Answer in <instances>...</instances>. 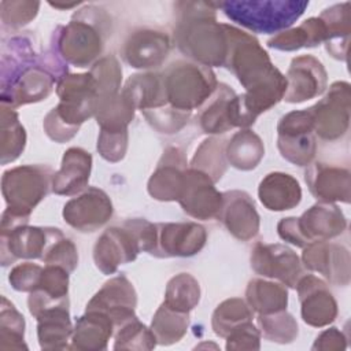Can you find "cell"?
Wrapping results in <instances>:
<instances>
[{"label": "cell", "instance_id": "cell-1", "mask_svg": "<svg viewBox=\"0 0 351 351\" xmlns=\"http://www.w3.org/2000/svg\"><path fill=\"white\" fill-rule=\"evenodd\" d=\"M67 74V63L53 47L40 52L30 34H15L1 45V104L15 108L45 100Z\"/></svg>", "mask_w": 351, "mask_h": 351}, {"label": "cell", "instance_id": "cell-2", "mask_svg": "<svg viewBox=\"0 0 351 351\" xmlns=\"http://www.w3.org/2000/svg\"><path fill=\"white\" fill-rule=\"evenodd\" d=\"M229 52L228 67L245 88L241 95L245 108L254 119L282 100L287 78L271 63L269 53L259 41L232 25H228Z\"/></svg>", "mask_w": 351, "mask_h": 351}, {"label": "cell", "instance_id": "cell-3", "mask_svg": "<svg viewBox=\"0 0 351 351\" xmlns=\"http://www.w3.org/2000/svg\"><path fill=\"white\" fill-rule=\"evenodd\" d=\"M174 38L178 49L206 67L225 66L229 52L228 23L217 21L213 1H177Z\"/></svg>", "mask_w": 351, "mask_h": 351}, {"label": "cell", "instance_id": "cell-4", "mask_svg": "<svg viewBox=\"0 0 351 351\" xmlns=\"http://www.w3.org/2000/svg\"><path fill=\"white\" fill-rule=\"evenodd\" d=\"M111 29V16L107 11L88 4L75 11L67 25L56 27L52 47L66 63L88 67L101 55Z\"/></svg>", "mask_w": 351, "mask_h": 351}, {"label": "cell", "instance_id": "cell-5", "mask_svg": "<svg viewBox=\"0 0 351 351\" xmlns=\"http://www.w3.org/2000/svg\"><path fill=\"white\" fill-rule=\"evenodd\" d=\"M59 104L44 118V132L56 143L71 140L80 126L95 117L96 81L90 73L67 74L56 84Z\"/></svg>", "mask_w": 351, "mask_h": 351}, {"label": "cell", "instance_id": "cell-6", "mask_svg": "<svg viewBox=\"0 0 351 351\" xmlns=\"http://www.w3.org/2000/svg\"><path fill=\"white\" fill-rule=\"evenodd\" d=\"M226 18L259 34H274L289 29L306 11L308 1L300 0H229L215 3Z\"/></svg>", "mask_w": 351, "mask_h": 351}, {"label": "cell", "instance_id": "cell-7", "mask_svg": "<svg viewBox=\"0 0 351 351\" xmlns=\"http://www.w3.org/2000/svg\"><path fill=\"white\" fill-rule=\"evenodd\" d=\"M167 104L192 112L204 104L215 92V73L199 63L177 60L162 73Z\"/></svg>", "mask_w": 351, "mask_h": 351}, {"label": "cell", "instance_id": "cell-8", "mask_svg": "<svg viewBox=\"0 0 351 351\" xmlns=\"http://www.w3.org/2000/svg\"><path fill=\"white\" fill-rule=\"evenodd\" d=\"M347 228L343 211L333 203H317L300 217L282 218L277 225L278 236L299 248L315 241H328Z\"/></svg>", "mask_w": 351, "mask_h": 351}, {"label": "cell", "instance_id": "cell-9", "mask_svg": "<svg viewBox=\"0 0 351 351\" xmlns=\"http://www.w3.org/2000/svg\"><path fill=\"white\" fill-rule=\"evenodd\" d=\"M53 173L43 165H25L5 170L1 177V192L11 211L30 217L34 207L52 189Z\"/></svg>", "mask_w": 351, "mask_h": 351}, {"label": "cell", "instance_id": "cell-10", "mask_svg": "<svg viewBox=\"0 0 351 351\" xmlns=\"http://www.w3.org/2000/svg\"><path fill=\"white\" fill-rule=\"evenodd\" d=\"M277 148L284 159L308 166L317 152L313 117L308 108L282 115L277 125Z\"/></svg>", "mask_w": 351, "mask_h": 351}, {"label": "cell", "instance_id": "cell-11", "mask_svg": "<svg viewBox=\"0 0 351 351\" xmlns=\"http://www.w3.org/2000/svg\"><path fill=\"white\" fill-rule=\"evenodd\" d=\"M64 236L58 228L29 226L27 223L14 228H0L1 265L7 266L16 259H41L48 247Z\"/></svg>", "mask_w": 351, "mask_h": 351}, {"label": "cell", "instance_id": "cell-12", "mask_svg": "<svg viewBox=\"0 0 351 351\" xmlns=\"http://www.w3.org/2000/svg\"><path fill=\"white\" fill-rule=\"evenodd\" d=\"M350 84L337 81L318 103L308 108L318 137L333 141L346 134L350 125Z\"/></svg>", "mask_w": 351, "mask_h": 351}, {"label": "cell", "instance_id": "cell-13", "mask_svg": "<svg viewBox=\"0 0 351 351\" xmlns=\"http://www.w3.org/2000/svg\"><path fill=\"white\" fill-rule=\"evenodd\" d=\"M208 104L199 115V125L207 134L225 133L233 128L248 129L251 125L247 119L240 95L226 84H218Z\"/></svg>", "mask_w": 351, "mask_h": 351}, {"label": "cell", "instance_id": "cell-14", "mask_svg": "<svg viewBox=\"0 0 351 351\" xmlns=\"http://www.w3.org/2000/svg\"><path fill=\"white\" fill-rule=\"evenodd\" d=\"M250 261L256 274L277 278L289 288H296L298 281L306 274L296 252L282 244L256 243Z\"/></svg>", "mask_w": 351, "mask_h": 351}, {"label": "cell", "instance_id": "cell-15", "mask_svg": "<svg viewBox=\"0 0 351 351\" xmlns=\"http://www.w3.org/2000/svg\"><path fill=\"white\" fill-rule=\"evenodd\" d=\"M141 245L133 230L122 223L106 229L93 247V261L103 274H114L121 265L133 262Z\"/></svg>", "mask_w": 351, "mask_h": 351}, {"label": "cell", "instance_id": "cell-16", "mask_svg": "<svg viewBox=\"0 0 351 351\" xmlns=\"http://www.w3.org/2000/svg\"><path fill=\"white\" fill-rule=\"evenodd\" d=\"M112 203L108 195L96 186L84 189L63 207L64 221L80 232H95L112 217Z\"/></svg>", "mask_w": 351, "mask_h": 351}, {"label": "cell", "instance_id": "cell-17", "mask_svg": "<svg viewBox=\"0 0 351 351\" xmlns=\"http://www.w3.org/2000/svg\"><path fill=\"white\" fill-rule=\"evenodd\" d=\"M214 181L203 171L188 167L178 203L182 210L196 219L218 218L222 207V193L214 186Z\"/></svg>", "mask_w": 351, "mask_h": 351}, {"label": "cell", "instance_id": "cell-18", "mask_svg": "<svg viewBox=\"0 0 351 351\" xmlns=\"http://www.w3.org/2000/svg\"><path fill=\"white\" fill-rule=\"evenodd\" d=\"M171 41L166 32L141 27L132 32L123 41L121 56L134 69L160 66L170 52Z\"/></svg>", "mask_w": 351, "mask_h": 351}, {"label": "cell", "instance_id": "cell-19", "mask_svg": "<svg viewBox=\"0 0 351 351\" xmlns=\"http://www.w3.org/2000/svg\"><path fill=\"white\" fill-rule=\"evenodd\" d=\"M156 245L151 255L156 258L192 256L202 251L207 240L206 229L196 222L156 223Z\"/></svg>", "mask_w": 351, "mask_h": 351}, {"label": "cell", "instance_id": "cell-20", "mask_svg": "<svg viewBox=\"0 0 351 351\" xmlns=\"http://www.w3.org/2000/svg\"><path fill=\"white\" fill-rule=\"evenodd\" d=\"M287 90L282 100L287 103H302L324 93L328 74L324 64L313 55L293 58L287 71Z\"/></svg>", "mask_w": 351, "mask_h": 351}, {"label": "cell", "instance_id": "cell-21", "mask_svg": "<svg viewBox=\"0 0 351 351\" xmlns=\"http://www.w3.org/2000/svg\"><path fill=\"white\" fill-rule=\"evenodd\" d=\"M302 263L306 269L324 276L333 285L346 287L350 282V252L344 245L315 241L303 248Z\"/></svg>", "mask_w": 351, "mask_h": 351}, {"label": "cell", "instance_id": "cell-22", "mask_svg": "<svg viewBox=\"0 0 351 351\" xmlns=\"http://www.w3.org/2000/svg\"><path fill=\"white\" fill-rule=\"evenodd\" d=\"M302 318L306 324L322 328L335 321L337 303L325 281L314 274H304L296 284Z\"/></svg>", "mask_w": 351, "mask_h": 351}, {"label": "cell", "instance_id": "cell-23", "mask_svg": "<svg viewBox=\"0 0 351 351\" xmlns=\"http://www.w3.org/2000/svg\"><path fill=\"white\" fill-rule=\"evenodd\" d=\"M137 304V295L132 282L125 276H117L107 282L95 293L88 302L86 310H96L107 314L115 329L134 315Z\"/></svg>", "mask_w": 351, "mask_h": 351}, {"label": "cell", "instance_id": "cell-24", "mask_svg": "<svg viewBox=\"0 0 351 351\" xmlns=\"http://www.w3.org/2000/svg\"><path fill=\"white\" fill-rule=\"evenodd\" d=\"M186 169L188 162L184 151L177 147L166 148L148 180V193L160 202L178 200Z\"/></svg>", "mask_w": 351, "mask_h": 351}, {"label": "cell", "instance_id": "cell-25", "mask_svg": "<svg viewBox=\"0 0 351 351\" xmlns=\"http://www.w3.org/2000/svg\"><path fill=\"white\" fill-rule=\"evenodd\" d=\"M218 219L228 232L241 241L254 239L259 232V214L252 197L244 191L222 193V207Z\"/></svg>", "mask_w": 351, "mask_h": 351}, {"label": "cell", "instance_id": "cell-26", "mask_svg": "<svg viewBox=\"0 0 351 351\" xmlns=\"http://www.w3.org/2000/svg\"><path fill=\"white\" fill-rule=\"evenodd\" d=\"M304 180L317 200L350 203L351 177L348 169L318 162L306 170Z\"/></svg>", "mask_w": 351, "mask_h": 351}, {"label": "cell", "instance_id": "cell-27", "mask_svg": "<svg viewBox=\"0 0 351 351\" xmlns=\"http://www.w3.org/2000/svg\"><path fill=\"white\" fill-rule=\"evenodd\" d=\"M92 169V155L80 147L69 148L62 158L60 169L53 174L52 191L56 195L71 196L88 185Z\"/></svg>", "mask_w": 351, "mask_h": 351}, {"label": "cell", "instance_id": "cell-28", "mask_svg": "<svg viewBox=\"0 0 351 351\" xmlns=\"http://www.w3.org/2000/svg\"><path fill=\"white\" fill-rule=\"evenodd\" d=\"M258 196L261 203L270 211H285L296 207L302 200L299 181L287 173L274 171L265 176L259 182Z\"/></svg>", "mask_w": 351, "mask_h": 351}, {"label": "cell", "instance_id": "cell-29", "mask_svg": "<svg viewBox=\"0 0 351 351\" xmlns=\"http://www.w3.org/2000/svg\"><path fill=\"white\" fill-rule=\"evenodd\" d=\"M69 300L43 310L37 318V336L43 350L67 348V340L73 336L69 313Z\"/></svg>", "mask_w": 351, "mask_h": 351}, {"label": "cell", "instance_id": "cell-30", "mask_svg": "<svg viewBox=\"0 0 351 351\" xmlns=\"http://www.w3.org/2000/svg\"><path fill=\"white\" fill-rule=\"evenodd\" d=\"M121 93L134 110L147 111L167 106L163 78L158 73L130 75Z\"/></svg>", "mask_w": 351, "mask_h": 351}, {"label": "cell", "instance_id": "cell-31", "mask_svg": "<svg viewBox=\"0 0 351 351\" xmlns=\"http://www.w3.org/2000/svg\"><path fill=\"white\" fill-rule=\"evenodd\" d=\"M114 329V322L107 314L96 310H85V314L75 322L71 348L104 350Z\"/></svg>", "mask_w": 351, "mask_h": 351}, {"label": "cell", "instance_id": "cell-32", "mask_svg": "<svg viewBox=\"0 0 351 351\" xmlns=\"http://www.w3.org/2000/svg\"><path fill=\"white\" fill-rule=\"evenodd\" d=\"M319 18L326 27V51L332 58L346 60L351 30V3L330 5L321 12Z\"/></svg>", "mask_w": 351, "mask_h": 351}, {"label": "cell", "instance_id": "cell-33", "mask_svg": "<svg viewBox=\"0 0 351 351\" xmlns=\"http://www.w3.org/2000/svg\"><path fill=\"white\" fill-rule=\"evenodd\" d=\"M326 27L319 16H313L299 26L277 33L267 41L269 48L278 51H298L300 48H313L325 43Z\"/></svg>", "mask_w": 351, "mask_h": 351}, {"label": "cell", "instance_id": "cell-34", "mask_svg": "<svg viewBox=\"0 0 351 351\" xmlns=\"http://www.w3.org/2000/svg\"><path fill=\"white\" fill-rule=\"evenodd\" d=\"M225 155L228 163L239 170H252L265 155V147L261 137L250 129L236 132L226 143Z\"/></svg>", "mask_w": 351, "mask_h": 351}, {"label": "cell", "instance_id": "cell-35", "mask_svg": "<svg viewBox=\"0 0 351 351\" xmlns=\"http://www.w3.org/2000/svg\"><path fill=\"white\" fill-rule=\"evenodd\" d=\"M247 304L258 314H271L287 310L288 291L284 284L252 278L245 289Z\"/></svg>", "mask_w": 351, "mask_h": 351}, {"label": "cell", "instance_id": "cell-36", "mask_svg": "<svg viewBox=\"0 0 351 351\" xmlns=\"http://www.w3.org/2000/svg\"><path fill=\"white\" fill-rule=\"evenodd\" d=\"M134 117V107L119 92L117 95L96 97L95 118L103 130H126Z\"/></svg>", "mask_w": 351, "mask_h": 351}, {"label": "cell", "instance_id": "cell-37", "mask_svg": "<svg viewBox=\"0 0 351 351\" xmlns=\"http://www.w3.org/2000/svg\"><path fill=\"white\" fill-rule=\"evenodd\" d=\"M26 145V132L19 122L18 112L7 106L1 104L0 114V155L1 165H7L19 158Z\"/></svg>", "mask_w": 351, "mask_h": 351}, {"label": "cell", "instance_id": "cell-38", "mask_svg": "<svg viewBox=\"0 0 351 351\" xmlns=\"http://www.w3.org/2000/svg\"><path fill=\"white\" fill-rule=\"evenodd\" d=\"M188 325L189 313L173 310L162 303L152 318L151 330L155 335L156 343L169 346L181 340V337L186 333Z\"/></svg>", "mask_w": 351, "mask_h": 351}, {"label": "cell", "instance_id": "cell-39", "mask_svg": "<svg viewBox=\"0 0 351 351\" xmlns=\"http://www.w3.org/2000/svg\"><path fill=\"white\" fill-rule=\"evenodd\" d=\"M200 300V285L189 273H180L169 280L165 292V304L181 313H189Z\"/></svg>", "mask_w": 351, "mask_h": 351}, {"label": "cell", "instance_id": "cell-40", "mask_svg": "<svg viewBox=\"0 0 351 351\" xmlns=\"http://www.w3.org/2000/svg\"><path fill=\"white\" fill-rule=\"evenodd\" d=\"M225 147L226 143L221 138H206L196 149L189 167L206 173L214 182H217L223 176L228 166Z\"/></svg>", "mask_w": 351, "mask_h": 351}, {"label": "cell", "instance_id": "cell-41", "mask_svg": "<svg viewBox=\"0 0 351 351\" xmlns=\"http://www.w3.org/2000/svg\"><path fill=\"white\" fill-rule=\"evenodd\" d=\"M252 318L254 311L243 299L230 298L217 306L211 317V326L218 336L226 337L237 326L251 322Z\"/></svg>", "mask_w": 351, "mask_h": 351}, {"label": "cell", "instance_id": "cell-42", "mask_svg": "<svg viewBox=\"0 0 351 351\" xmlns=\"http://www.w3.org/2000/svg\"><path fill=\"white\" fill-rule=\"evenodd\" d=\"M25 318L15 308V306L1 296L0 306V348L1 350H21L27 348L23 343Z\"/></svg>", "mask_w": 351, "mask_h": 351}, {"label": "cell", "instance_id": "cell-43", "mask_svg": "<svg viewBox=\"0 0 351 351\" xmlns=\"http://www.w3.org/2000/svg\"><path fill=\"white\" fill-rule=\"evenodd\" d=\"M258 325L263 337L270 341L291 343L298 336V324L287 310L259 314Z\"/></svg>", "mask_w": 351, "mask_h": 351}, {"label": "cell", "instance_id": "cell-44", "mask_svg": "<svg viewBox=\"0 0 351 351\" xmlns=\"http://www.w3.org/2000/svg\"><path fill=\"white\" fill-rule=\"evenodd\" d=\"M155 346V335L151 329L141 324L137 317L126 321L115 330V350H151Z\"/></svg>", "mask_w": 351, "mask_h": 351}, {"label": "cell", "instance_id": "cell-45", "mask_svg": "<svg viewBox=\"0 0 351 351\" xmlns=\"http://www.w3.org/2000/svg\"><path fill=\"white\" fill-rule=\"evenodd\" d=\"M96 81L97 97L119 93L122 81V67L118 59L112 55H107L96 60L89 71Z\"/></svg>", "mask_w": 351, "mask_h": 351}, {"label": "cell", "instance_id": "cell-46", "mask_svg": "<svg viewBox=\"0 0 351 351\" xmlns=\"http://www.w3.org/2000/svg\"><path fill=\"white\" fill-rule=\"evenodd\" d=\"M40 1L3 0L0 3V18L4 27L19 29L32 22L40 10Z\"/></svg>", "mask_w": 351, "mask_h": 351}, {"label": "cell", "instance_id": "cell-47", "mask_svg": "<svg viewBox=\"0 0 351 351\" xmlns=\"http://www.w3.org/2000/svg\"><path fill=\"white\" fill-rule=\"evenodd\" d=\"M141 112L144 114L148 123L154 129H156L159 133H166V134L177 133L178 130H181L188 123L191 117V112L180 111L169 104L159 108L141 111Z\"/></svg>", "mask_w": 351, "mask_h": 351}, {"label": "cell", "instance_id": "cell-48", "mask_svg": "<svg viewBox=\"0 0 351 351\" xmlns=\"http://www.w3.org/2000/svg\"><path fill=\"white\" fill-rule=\"evenodd\" d=\"M41 261L45 265H56L71 273L78 265L77 247L70 239L62 236L48 247Z\"/></svg>", "mask_w": 351, "mask_h": 351}, {"label": "cell", "instance_id": "cell-49", "mask_svg": "<svg viewBox=\"0 0 351 351\" xmlns=\"http://www.w3.org/2000/svg\"><path fill=\"white\" fill-rule=\"evenodd\" d=\"M128 148V129L119 132L103 130L97 138V151L108 162H119L123 159Z\"/></svg>", "mask_w": 351, "mask_h": 351}, {"label": "cell", "instance_id": "cell-50", "mask_svg": "<svg viewBox=\"0 0 351 351\" xmlns=\"http://www.w3.org/2000/svg\"><path fill=\"white\" fill-rule=\"evenodd\" d=\"M43 269L40 265L25 262L16 265L8 274V281L15 291L19 292H32L38 287Z\"/></svg>", "mask_w": 351, "mask_h": 351}, {"label": "cell", "instance_id": "cell-51", "mask_svg": "<svg viewBox=\"0 0 351 351\" xmlns=\"http://www.w3.org/2000/svg\"><path fill=\"white\" fill-rule=\"evenodd\" d=\"M261 332L251 322L237 326L226 336V350H258Z\"/></svg>", "mask_w": 351, "mask_h": 351}, {"label": "cell", "instance_id": "cell-52", "mask_svg": "<svg viewBox=\"0 0 351 351\" xmlns=\"http://www.w3.org/2000/svg\"><path fill=\"white\" fill-rule=\"evenodd\" d=\"M51 7L53 8H59V10H69V8H73V7H77L80 4H82L81 1H77V3H70V4H62V3H48Z\"/></svg>", "mask_w": 351, "mask_h": 351}]
</instances>
